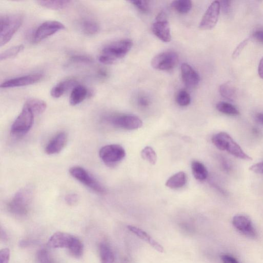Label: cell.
<instances>
[{"instance_id": "9", "label": "cell", "mask_w": 263, "mask_h": 263, "mask_svg": "<svg viewBox=\"0 0 263 263\" xmlns=\"http://www.w3.org/2000/svg\"><path fill=\"white\" fill-rule=\"evenodd\" d=\"M106 119L114 126L125 130H136L143 126L142 120L133 115H112L108 117Z\"/></svg>"}, {"instance_id": "5", "label": "cell", "mask_w": 263, "mask_h": 263, "mask_svg": "<svg viewBox=\"0 0 263 263\" xmlns=\"http://www.w3.org/2000/svg\"><path fill=\"white\" fill-rule=\"evenodd\" d=\"M35 114L31 109L24 105L21 113L12 124L11 134L15 136L25 135L33 126Z\"/></svg>"}, {"instance_id": "42", "label": "cell", "mask_w": 263, "mask_h": 263, "mask_svg": "<svg viewBox=\"0 0 263 263\" xmlns=\"http://www.w3.org/2000/svg\"><path fill=\"white\" fill-rule=\"evenodd\" d=\"M230 2L229 1H223L220 3V7L225 13H228L230 10Z\"/></svg>"}, {"instance_id": "40", "label": "cell", "mask_w": 263, "mask_h": 263, "mask_svg": "<svg viewBox=\"0 0 263 263\" xmlns=\"http://www.w3.org/2000/svg\"><path fill=\"white\" fill-rule=\"evenodd\" d=\"M249 169L254 173L263 175V162L252 165Z\"/></svg>"}, {"instance_id": "41", "label": "cell", "mask_w": 263, "mask_h": 263, "mask_svg": "<svg viewBox=\"0 0 263 263\" xmlns=\"http://www.w3.org/2000/svg\"><path fill=\"white\" fill-rule=\"evenodd\" d=\"M221 260L223 263H239L236 259L228 255L221 256Z\"/></svg>"}, {"instance_id": "35", "label": "cell", "mask_w": 263, "mask_h": 263, "mask_svg": "<svg viewBox=\"0 0 263 263\" xmlns=\"http://www.w3.org/2000/svg\"><path fill=\"white\" fill-rule=\"evenodd\" d=\"M71 62L75 63H91L93 62L92 57L83 54L73 55L70 58Z\"/></svg>"}, {"instance_id": "21", "label": "cell", "mask_w": 263, "mask_h": 263, "mask_svg": "<svg viewBox=\"0 0 263 263\" xmlns=\"http://www.w3.org/2000/svg\"><path fill=\"white\" fill-rule=\"evenodd\" d=\"M187 182V176L185 172H178L170 177L165 186L172 189H176L184 187Z\"/></svg>"}, {"instance_id": "28", "label": "cell", "mask_w": 263, "mask_h": 263, "mask_svg": "<svg viewBox=\"0 0 263 263\" xmlns=\"http://www.w3.org/2000/svg\"><path fill=\"white\" fill-rule=\"evenodd\" d=\"M171 6L178 13L186 14L191 9L192 3L190 0H177L172 2Z\"/></svg>"}, {"instance_id": "7", "label": "cell", "mask_w": 263, "mask_h": 263, "mask_svg": "<svg viewBox=\"0 0 263 263\" xmlns=\"http://www.w3.org/2000/svg\"><path fill=\"white\" fill-rule=\"evenodd\" d=\"M99 155L106 165L111 167L120 162L126 157V152L119 145H109L101 149Z\"/></svg>"}, {"instance_id": "27", "label": "cell", "mask_w": 263, "mask_h": 263, "mask_svg": "<svg viewBox=\"0 0 263 263\" xmlns=\"http://www.w3.org/2000/svg\"><path fill=\"white\" fill-rule=\"evenodd\" d=\"M100 254L102 263H114V256L110 248L102 243L100 246Z\"/></svg>"}, {"instance_id": "45", "label": "cell", "mask_w": 263, "mask_h": 263, "mask_svg": "<svg viewBox=\"0 0 263 263\" xmlns=\"http://www.w3.org/2000/svg\"><path fill=\"white\" fill-rule=\"evenodd\" d=\"M138 102H139L140 105L142 106H147L149 104V100L144 96L141 97Z\"/></svg>"}, {"instance_id": "36", "label": "cell", "mask_w": 263, "mask_h": 263, "mask_svg": "<svg viewBox=\"0 0 263 263\" xmlns=\"http://www.w3.org/2000/svg\"><path fill=\"white\" fill-rule=\"evenodd\" d=\"M138 10L141 12L146 13L149 10V1L142 0V1H130Z\"/></svg>"}, {"instance_id": "20", "label": "cell", "mask_w": 263, "mask_h": 263, "mask_svg": "<svg viewBox=\"0 0 263 263\" xmlns=\"http://www.w3.org/2000/svg\"><path fill=\"white\" fill-rule=\"evenodd\" d=\"M89 95L88 89L84 86L77 85L72 91L70 98V103L75 106L84 102Z\"/></svg>"}, {"instance_id": "6", "label": "cell", "mask_w": 263, "mask_h": 263, "mask_svg": "<svg viewBox=\"0 0 263 263\" xmlns=\"http://www.w3.org/2000/svg\"><path fill=\"white\" fill-rule=\"evenodd\" d=\"M69 172L73 178L93 191L102 195L105 192V189L102 184L84 168L75 166Z\"/></svg>"}, {"instance_id": "2", "label": "cell", "mask_w": 263, "mask_h": 263, "mask_svg": "<svg viewBox=\"0 0 263 263\" xmlns=\"http://www.w3.org/2000/svg\"><path fill=\"white\" fill-rule=\"evenodd\" d=\"M212 142L217 149L227 151L235 158L247 161L253 159L227 133L219 132L215 134L212 138Z\"/></svg>"}, {"instance_id": "39", "label": "cell", "mask_w": 263, "mask_h": 263, "mask_svg": "<svg viewBox=\"0 0 263 263\" xmlns=\"http://www.w3.org/2000/svg\"><path fill=\"white\" fill-rule=\"evenodd\" d=\"M66 203L70 206H74L78 202V196L75 193L69 194L65 197Z\"/></svg>"}, {"instance_id": "15", "label": "cell", "mask_w": 263, "mask_h": 263, "mask_svg": "<svg viewBox=\"0 0 263 263\" xmlns=\"http://www.w3.org/2000/svg\"><path fill=\"white\" fill-rule=\"evenodd\" d=\"M67 142V135L64 132H60L55 135L47 144L45 151L48 155H57L65 147Z\"/></svg>"}, {"instance_id": "46", "label": "cell", "mask_w": 263, "mask_h": 263, "mask_svg": "<svg viewBox=\"0 0 263 263\" xmlns=\"http://www.w3.org/2000/svg\"><path fill=\"white\" fill-rule=\"evenodd\" d=\"M256 119L258 123L263 126V113H258L256 115Z\"/></svg>"}, {"instance_id": "14", "label": "cell", "mask_w": 263, "mask_h": 263, "mask_svg": "<svg viewBox=\"0 0 263 263\" xmlns=\"http://www.w3.org/2000/svg\"><path fill=\"white\" fill-rule=\"evenodd\" d=\"M43 78L41 74H34L8 80L1 85V88L7 89L32 85Z\"/></svg>"}, {"instance_id": "8", "label": "cell", "mask_w": 263, "mask_h": 263, "mask_svg": "<svg viewBox=\"0 0 263 263\" xmlns=\"http://www.w3.org/2000/svg\"><path fill=\"white\" fill-rule=\"evenodd\" d=\"M65 27L62 23L56 21H48L41 24L36 30L33 36V41L35 44L40 43L46 38L65 29Z\"/></svg>"}, {"instance_id": "33", "label": "cell", "mask_w": 263, "mask_h": 263, "mask_svg": "<svg viewBox=\"0 0 263 263\" xmlns=\"http://www.w3.org/2000/svg\"><path fill=\"white\" fill-rule=\"evenodd\" d=\"M176 102L180 106H188L191 103L190 94L185 90L180 91L176 97Z\"/></svg>"}, {"instance_id": "29", "label": "cell", "mask_w": 263, "mask_h": 263, "mask_svg": "<svg viewBox=\"0 0 263 263\" xmlns=\"http://www.w3.org/2000/svg\"><path fill=\"white\" fill-rule=\"evenodd\" d=\"M216 108L221 113L229 116H237L239 110L232 105L226 102H219L216 105Z\"/></svg>"}, {"instance_id": "25", "label": "cell", "mask_w": 263, "mask_h": 263, "mask_svg": "<svg viewBox=\"0 0 263 263\" xmlns=\"http://www.w3.org/2000/svg\"><path fill=\"white\" fill-rule=\"evenodd\" d=\"M219 93L221 96L229 101H233L237 95L236 89L230 82H227L219 87Z\"/></svg>"}, {"instance_id": "11", "label": "cell", "mask_w": 263, "mask_h": 263, "mask_svg": "<svg viewBox=\"0 0 263 263\" xmlns=\"http://www.w3.org/2000/svg\"><path fill=\"white\" fill-rule=\"evenodd\" d=\"M220 10L219 1H214L208 8L200 23L199 27L203 30H210L216 25Z\"/></svg>"}, {"instance_id": "10", "label": "cell", "mask_w": 263, "mask_h": 263, "mask_svg": "<svg viewBox=\"0 0 263 263\" xmlns=\"http://www.w3.org/2000/svg\"><path fill=\"white\" fill-rule=\"evenodd\" d=\"M178 54L173 52H165L157 55L151 61L152 67L159 71H170L177 65Z\"/></svg>"}, {"instance_id": "37", "label": "cell", "mask_w": 263, "mask_h": 263, "mask_svg": "<svg viewBox=\"0 0 263 263\" xmlns=\"http://www.w3.org/2000/svg\"><path fill=\"white\" fill-rule=\"evenodd\" d=\"M249 38H246L235 49L232 53V58H237L242 53V51L247 45Z\"/></svg>"}, {"instance_id": "12", "label": "cell", "mask_w": 263, "mask_h": 263, "mask_svg": "<svg viewBox=\"0 0 263 263\" xmlns=\"http://www.w3.org/2000/svg\"><path fill=\"white\" fill-rule=\"evenodd\" d=\"M233 226L246 237L256 239L258 237L257 232L252 221L248 217L239 214L234 216L232 219Z\"/></svg>"}, {"instance_id": "3", "label": "cell", "mask_w": 263, "mask_h": 263, "mask_svg": "<svg viewBox=\"0 0 263 263\" xmlns=\"http://www.w3.org/2000/svg\"><path fill=\"white\" fill-rule=\"evenodd\" d=\"M33 193L30 187L18 191L8 204L9 211L13 215L22 216L28 213L32 202Z\"/></svg>"}, {"instance_id": "43", "label": "cell", "mask_w": 263, "mask_h": 263, "mask_svg": "<svg viewBox=\"0 0 263 263\" xmlns=\"http://www.w3.org/2000/svg\"><path fill=\"white\" fill-rule=\"evenodd\" d=\"M254 37L260 42L263 43V29L258 30L255 32Z\"/></svg>"}, {"instance_id": "26", "label": "cell", "mask_w": 263, "mask_h": 263, "mask_svg": "<svg viewBox=\"0 0 263 263\" xmlns=\"http://www.w3.org/2000/svg\"><path fill=\"white\" fill-rule=\"evenodd\" d=\"M81 29L85 34L88 35H93L99 32L100 26L94 20L86 19L81 23Z\"/></svg>"}, {"instance_id": "32", "label": "cell", "mask_w": 263, "mask_h": 263, "mask_svg": "<svg viewBox=\"0 0 263 263\" xmlns=\"http://www.w3.org/2000/svg\"><path fill=\"white\" fill-rule=\"evenodd\" d=\"M142 158L150 163L155 165L157 161V155L153 148L150 147H145L142 151Z\"/></svg>"}, {"instance_id": "30", "label": "cell", "mask_w": 263, "mask_h": 263, "mask_svg": "<svg viewBox=\"0 0 263 263\" xmlns=\"http://www.w3.org/2000/svg\"><path fill=\"white\" fill-rule=\"evenodd\" d=\"M68 249L70 254L77 259L80 258L84 253V246L81 242L75 237Z\"/></svg>"}, {"instance_id": "18", "label": "cell", "mask_w": 263, "mask_h": 263, "mask_svg": "<svg viewBox=\"0 0 263 263\" xmlns=\"http://www.w3.org/2000/svg\"><path fill=\"white\" fill-rule=\"evenodd\" d=\"M128 229L131 232L135 234L137 237L150 245L157 251L161 253H163L164 249L162 246L143 230L131 225L128 226Z\"/></svg>"}, {"instance_id": "34", "label": "cell", "mask_w": 263, "mask_h": 263, "mask_svg": "<svg viewBox=\"0 0 263 263\" xmlns=\"http://www.w3.org/2000/svg\"><path fill=\"white\" fill-rule=\"evenodd\" d=\"M38 263H54L53 259L46 249H41L36 255Z\"/></svg>"}, {"instance_id": "44", "label": "cell", "mask_w": 263, "mask_h": 263, "mask_svg": "<svg viewBox=\"0 0 263 263\" xmlns=\"http://www.w3.org/2000/svg\"><path fill=\"white\" fill-rule=\"evenodd\" d=\"M258 73L260 77L263 79V57L261 59L259 67H258Z\"/></svg>"}, {"instance_id": "22", "label": "cell", "mask_w": 263, "mask_h": 263, "mask_svg": "<svg viewBox=\"0 0 263 263\" xmlns=\"http://www.w3.org/2000/svg\"><path fill=\"white\" fill-rule=\"evenodd\" d=\"M191 169L194 177L199 181H205L209 175L205 165L199 161H192Z\"/></svg>"}, {"instance_id": "24", "label": "cell", "mask_w": 263, "mask_h": 263, "mask_svg": "<svg viewBox=\"0 0 263 263\" xmlns=\"http://www.w3.org/2000/svg\"><path fill=\"white\" fill-rule=\"evenodd\" d=\"M71 1L68 0H57V1H39L37 3L41 6L52 10H61L66 7Z\"/></svg>"}, {"instance_id": "38", "label": "cell", "mask_w": 263, "mask_h": 263, "mask_svg": "<svg viewBox=\"0 0 263 263\" xmlns=\"http://www.w3.org/2000/svg\"><path fill=\"white\" fill-rule=\"evenodd\" d=\"M10 251L8 248H5L0 252V263H8L10 258Z\"/></svg>"}, {"instance_id": "16", "label": "cell", "mask_w": 263, "mask_h": 263, "mask_svg": "<svg viewBox=\"0 0 263 263\" xmlns=\"http://www.w3.org/2000/svg\"><path fill=\"white\" fill-rule=\"evenodd\" d=\"M182 78L184 85L188 88L196 87L199 84L200 76L192 66L183 63L181 66Z\"/></svg>"}, {"instance_id": "31", "label": "cell", "mask_w": 263, "mask_h": 263, "mask_svg": "<svg viewBox=\"0 0 263 263\" xmlns=\"http://www.w3.org/2000/svg\"><path fill=\"white\" fill-rule=\"evenodd\" d=\"M23 49L24 46L23 45L12 47L1 53V56H0V60L2 61L15 57Z\"/></svg>"}, {"instance_id": "1", "label": "cell", "mask_w": 263, "mask_h": 263, "mask_svg": "<svg viewBox=\"0 0 263 263\" xmlns=\"http://www.w3.org/2000/svg\"><path fill=\"white\" fill-rule=\"evenodd\" d=\"M133 47L132 41L124 39L110 44L103 49L100 61L104 64H113L125 57Z\"/></svg>"}, {"instance_id": "19", "label": "cell", "mask_w": 263, "mask_h": 263, "mask_svg": "<svg viewBox=\"0 0 263 263\" xmlns=\"http://www.w3.org/2000/svg\"><path fill=\"white\" fill-rule=\"evenodd\" d=\"M77 85V82L74 79H67L59 83L51 91V95L55 99L60 98L67 91L74 88Z\"/></svg>"}, {"instance_id": "4", "label": "cell", "mask_w": 263, "mask_h": 263, "mask_svg": "<svg viewBox=\"0 0 263 263\" xmlns=\"http://www.w3.org/2000/svg\"><path fill=\"white\" fill-rule=\"evenodd\" d=\"M23 17L19 13L1 16L0 18V46L2 47L9 42L20 28Z\"/></svg>"}, {"instance_id": "23", "label": "cell", "mask_w": 263, "mask_h": 263, "mask_svg": "<svg viewBox=\"0 0 263 263\" xmlns=\"http://www.w3.org/2000/svg\"><path fill=\"white\" fill-rule=\"evenodd\" d=\"M25 105L31 109L35 115L43 113L47 107L45 102L37 99H30L25 103Z\"/></svg>"}, {"instance_id": "17", "label": "cell", "mask_w": 263, "mask_h": 263, "mask_svg": "<svg viewBox=\"0 0 263 263\" xmlns=\"http://www.w3.org/2000/svg\"><path fill=\"white\" fill-rule=\"evenodd\" d=\"M74 236L64 232H57L50 238L48 244L53 248H68Z\"/></svg>"}, {"instance_id": "13", "label": "cell", "mask_w": 263, "mask_h": 263, "mask_svg": "<svg viewBox=\"0 0 263 263\" xmlns=\"http://www.w3.org/2000/svg\"><path fill=\"white\" fill-rule=\"evenodd\" d=\"M152 30L162 42L165 43L170 42L171 35L170 25L165 19L163 13H160L157 21L152 25Z\"/></svg>"}]
</instances>
